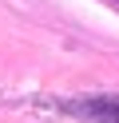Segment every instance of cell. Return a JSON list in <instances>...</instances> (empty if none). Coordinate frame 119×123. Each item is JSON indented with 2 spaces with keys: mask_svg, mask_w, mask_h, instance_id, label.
I'll return each instance as SVG.
<instances>
[{
  "mask_svg": "<svg viewBox=\"0 0 119 123\" xmlns=\"http://www.w3.org/2000/svg\"><path fill=\"white\" fill-rule=\"evenodd\" d=\"M83 115L95 123H119V103L115 99H91V103H83Z\"/></svg>",
  "mask_w": 119,
  "mask_h": 123,
  "instance_id": "1",
  "label": "cell"
},
{
  "mask_svg": "<svg viewBox=\"0 0 119 123\" xmlns=\"http://www.w3.org/2000/svg\"><path fill=\"white\" fill-rule=\"evenodd\" d=\"M107 4H115V8H119V0H107Z\"/></svg>",
  "mask_w": 119,
  "mask_h": 123,
  "instance_id": "2",
  "label": "cell"
}]
</instances>
